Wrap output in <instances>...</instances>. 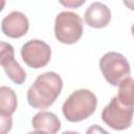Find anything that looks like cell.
Wrapping results in <instances>:
<instances>
[{"label": "cell", "mask_w": 134, "mask_h": 134, "mask_svg": "<svg viewBox=\"0 0 134 134\" xmlns=\"http://www.w3.org/2000/svg\"><path fill=\"white\" fill-rule=\"evenodd\" d=\"M63 88L61 76L48 71L40 74L27 90V102L35 109H47L60 95Z\"/></svg>", "instance_id": "1"}, {"label": "cell", "mask_w": 134, "mask_h": 134, "mask_svg": "<svg viewBox=\"0 0 134 134\" xmlns=\"http://www.w3.org/2000/svg\"><path fill=\"white\" fill-rule=\"evenodd\" d=\"M96 106L97 98L92 91L77 89L65 99L62 106V112L68 121L79 122L91 116Z\"/></svg>", "instance_id": "2"}, {"label": "cell", "mask_w": 134, "mask_h": 134, "mask_svg": "<svg viewBox=\"0 0 134 134\" xmlns=\"http://www.w3.org/2000/svg\"><path fill=\"white\" fill-rule=\"evenodd\" d=\"M83 35V20L73 12H62L55 17L54 36L62 44H74Z\"/></svg>", "instance_id": "3"}, {"label": "cell", "mask_w": 134, "mask_h": 134, "mask_svg": "<svg viewBox=\"0 0 134 134\" xmlns=\"http://www.w3.org/2000/svg\"><path fill=\"white\" fill-rule=\"evenodd\" d=\"M99 69L106 81L112 86H118L130 76V64L125 55L119 52L110 51L99 60Z\"/></svg>", "instance_id": "4"}, {"label": "cell", "mask_w": 134, "mask_h": 134, "mask_svg": "<svg viewBox=\"0 0 134 134\" xmlns=\"http://www.w3.org/2000/svg\"><path fill=\"white\" fill-rule=\"evenodd\" d=\"M103 121L110 128L121 131L128 129L133 119V107H127L114 96L102 112Z\"/></svg>", "instance_id": "5"}, {"label": "cell", "mask_w": 134, "mask_h": 134, "mask_svg": "<svg viewBox=\"0 0 134 134\" xmlns=\"http://www.w3.org/2000/svg\"><path fill=\"white\" fill-rule=\"evenodd\" d=\"M21 58L23 62L35 69L46 66L51 58L50 46L42 40L32 39L27 41L21 48Z\"/></svg>", "instance_id": "6"}, {"label": "cell", "mask_w": 134, "mask_h": 134, "mask_svg": "<svg viewBox=\"0 0 134 134\" xmlns=\"http://www.w3.org/2000/svg\"><path fill=\"white\" fill-rule=\"evenodd\" d=\"M29 28V22L27 17L21 13L14 10L5 16L1 22L2 32L9 38L18 39L26 35Z\"/></svg>", "instance_id": "7"}, {"label": "cell", "mask_w": 134, "mask_h": 134, "mask_svg": "<svg viewBox=\"0 0 134 134\" xmlns=\"http://www.w3.org/2000/svg\"><path fill=\"white\" fill-rule=\"evenodd\" d=\"M84 19L87 25L93 28H104L111 20V12L102 2L91 3L85 12Z\"/></svg>", "instance_id": "8"}, {"label": "cell", "mask_w": 134, "mask_h": 134, "mask_svg": "<svg viewBox=\"0 0 134 134\" xmlns=\"http://www.w3.org/2000/svg\"><path fill=\"white\" fill-rule=\"evenodd\" d=\"M32 128L43 134H57L61 129L59 117L49 111H41L31 119Z\"/></svg>", "instance_id": "9"}, {"label": "cell", "mask_w": 134, "mask_h": 134, "mask_svg": "<svg viewBox=\"0 0 134 134\" xmlns=\"http://www.w3.org/2000/svg\"><path fill=\"white\" fill-rule=\"evenodd\" d=\"M18 105L17 94L16 92L7 87V86H1L0 87V112L3 114L12 115Z\"/></svg>", "instance_id": "10"}, {"label": "cell", "mask_w": 134, "mask_h": 134, "mask_svg": "<svg viewBox=\"0 0 134 134\" xmlns=\"http://www.w3.org/2000/svg\"><path fill=\"white\" fill-rule=\"evenodd\" d=\"M133 79L131 76L124 80L118 85V93L116 95L120 104L127 107H133L134 105V92H133Z\"/></svg>", "instance_id": "11"}, {"label": "cell", "mask_w": 134, "mask_h": 134, "mask_svg": "<svg viewBox=\"0 0 134 134\" xmlns=\"http://www.w3.org/2000/svg\"><path fill=\"white\" fill-rule=\"evenodd\" d=\"M3 69L6 73V75L15 83L18 85H21L25 82L26 80V72L24 71V69L20 66V64L15 61L12 60L10 62H8L6 65L3 66Z\"/></svg>", "instance_id": "12"}, {"label": "cell", "mask_w": 134, "mask_h": 134, "mask_svg": "<svg viewBox=\"0 0 134 134\" xmlns=\"http://www.w3.org/2000/svg\"><path fill=\"white\" fill-rule=\"evenodd\" d=\"M12 60H15L14 47L9 43L0 41V65L3 67Z\"/></svg>", "instance_id": "13"}, {"label": "cell", "mask_w": 134, "mask_h": 134, "mask_svg": "<svg viewBox=\"0 0 134 134\" xmlns=\"http://www.w3.org/2000/svg\"><path fill=\"white\" fill-rule=\"evenodd\" d=\"M13 126V119L10 115L0 112V134H8Z\"/></svg>", "instance_id": "14"}, {"label": "cell", "mask_w": 134, "mask_h": 134, "mask_svg": "<svg viewBox=\"0 0 134 134\" xmlns=\"http://www.w3.org/2000/svg\"><path fill=\"white\" fill-rule=\"evenodd\" d=\"M86 134H110V133L98 125H92L87 129Z\"/></svg>", "instance_id": "15"}, {"label": "cell", "mask_w": 134, "mask_h": 134, "mask_svg": "<svg viewBox=\"0 0 134 134\" xmlns=\"http://www.w3.org/2000/svg\"><path fill=\"white\" fill-rule=\"evenodd\" d=\"M61 4L67 6V7H71V8H75L77 6H81L82 4L85 3V0H81V1H72V0H69V1H60Z\"/></svg>", "instance_id": "16"}, {"label": "cell", "mask_w": 134, "mask_h": 134, "mask_svg": "<svg viewBox=\"0 0 134 134\" xmlns=\"http://www.w3.org/2000/svg\"><path fill=\"white\" fill-rule=\"evenodd\" d=\"M5 3H6V2H5L4 0H0V12H1V10L3 9V7L5 6Z\"/></svg>", "instance_id": "17"}, {"label": "cell", "mask_w": 134, "mask_h": 134, "mask_svg": "<svg viewBox=\"0 0 134 134\" xmlns=\"http://www.w3.org/2000/svg\"><path fill=\"white\" fill-rule=\"evenodd\" d=\"M62 134H80V133L74 132V131H66V132H63Z\"/></svg>", "instance_id": "18"}, {"label": "cell", "mask_w": 134, "mask_h": 134, "mask_svg": "<svg viewBox=\"0 0 134 134\" xmlns=\"http://www.w3.org/2000/svg\"><path fill=\"white\" fill-rule=\"evenodd\" d=\"M27 134H43L41 132H38V131H34V132H28Z\"/></svg>", "instance_id": "19"}]
</instances>
